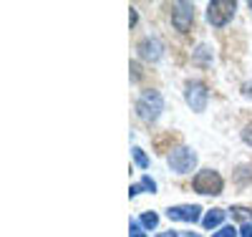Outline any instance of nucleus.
<instances>
[{"instance_id": "nucleus-1", "label": "nucleus", "mask_w": 252, "mask_h": 237, "mask_svg": "<svg viewBox=\"0 0 252 237\" xmlns=\"http://www.w3.org/2000/svg\"><path fill=\"white\" fill-rule=\"evenodd\" d=\"M161 111H164V99H161L159 91L149 89V91H144V94L139 96V101H136V114H139V119H144L146 124H152V121H157V119L161 116Z\"/></svg>"}, {"instance_id": "nucleus-2", "label": "nucleus", "mask_w": 252, "mask_h": 237, "mask_svg": "<svg viewBox=\"0 0 252 237\" xmlns=\"http://www.w3.org/2000/svg\"><path fill=\"white\" fill-rule=\"evenodd\" d=\"M192 187L197 195H222V189H224V182L220 177V171L215 169H202L194 174L192 179Z\"/></svg>"}, {"instance_id": "nucleus-3", "label": "nucleus", "mask_w": 252, "mask_h": 237, "mask_svg": "<svg viewBox=\"0 0 252 237\" xmlns=\"http://www.w3.org/2000/svg\"><path fill=\"white\" fill-rule=\"evenodd\" d=\"M235 10H237L235 0H212V3L207 5V20L215 28H222V26H227L229 20H232Z\"/></svg>"}, {"instance_id": "nucleus-4", "label": "nucleus", "mask_w": 252, "mask_h": 237, "mask_svg": "<svg viewBox=\"0 0 252 237\" xmlns=\"http://www.w3.org/2000/svg\"><path fill=\"white\" fill-rule=\"evenodd\" d=\"M194 164H197V154L189 146H177L169 154V167L177 174H189V171L194 169Z\"/></svg>"}, {"instance_id": "nucleus-5", "label": "nucleus", "mask_w": 252, "mask_h": 237, "mask_svg": "<svg viewBox=\"0 0 252 237\" xmlns=\"http://www.w3.org/2000/svg\"><path fill=\"white\" fill-rule=\"evenodd\" d=\"M192 23H194V5L192 3H184V0L174 3L172 5V26L179 33H187L189 28H192Z\"/></svg>"}, {"instance_id": "nucleus-6", "label": "nucleus", "mask_w": 252, "mask_h": 237, "mask_svg": "<svg viewBox=\"0 0 252 237\" xmlns=\"http://www.w3.org/2000/svg\"><path fill=\"white\" fill-rule=\"evenodd\" d=\"M184 99H187L189 106H192V111H204V109H207V99H209L207 86H204L202 81H187V86H184Z\"/></svg>"}, {"instance_id": "nucleus-7", "label": "nucleus", "mask_w": 252, "mask_h": 237, "mask_svg": "<svg viewBox=\"0 0 252 237\" xmlns=\"http://www.w3.org/2000/svg\"><path fill=\"white\" fill-rule=\"evenodd\" d=\"M199 212H202L199 204H177V207L166 209V217L177 220V222H197L199 220Z\"/></svg>"}, {"instance_id": "nucleus-8", "label": "nucleus", "mask_w": 252, "mask_h": 237, "mask_svg": "<svg viewBox=\"0 0 252 237\" xmlns=\"http://www.w3.org/2000/svg\"><path fill=\"white\" fill-rule=\"evenodd\" d=\"M161 53H164V46H161L157 38H144V40L139 43V56H141L144 61H159Z\"/></svg>"}, {"instance_id": "nucleus-9", "label": "nucleus", "mask_w": 252, "mask_h": 237, "mask_svg": "<svg viewBox=\"0 0 252 237\" xmlns=\"http://www.w3.org/2000/svg\"><path fill=\"white\" fill-rule=\"evenodd\" d=\"M222 220H224V209H209L202 217V225H204V230H215L222 225Z\"/></svg>"}, {"instance_id": "nucleus-10", "label": "nucleus", "mask_w": 252, "mask_h": 237, "mask_svg": "<svg viewBox=\"0 0 252 237\" xmlns=\"http://www.w3.org/2000/svg\"><path fill=\"white\" fill-rule=\"evenodd\" d=\"M159 225V214L157 212H144L141 214V227L144 230H154Z\"/></svg>"}, {"instance_id": "nucleus-11", "label": "nucleus", "mask_w": 252, "mask_h": 237, "mask_svg": "<svg viewBox=\"0 0 252 237\" xmlns=\"http://www.w3.org/2000/svg\"><path fill=\"white\" fill-rule=\"evenodd\" d=\"M131 157H134V162L141 167V169H149V157L144 154V149H139V146H134L131 149Z\"/></svg>"}, {"instance_id": "nucleus-12", "label": "nucleus", "mask_w": 252, "mask_h": 237, "mask_svg": "<svg viewBox=\"0 0 252 237\" xmlns=\"http://www.w3.org/2000/svg\"><path fill=\"white\" fill-rule=\"evenodd\" d=\"M194 61L197 63H209V61H212V51H209L207 46H199L197 53H194Z\"/></svg>"}, {"instance_id": "nucleus-13", "label": "nucleus", "mask_w": 252, "mask_h": 237, "mask_svg": "<svg viewBox=\"0 0 252 237\" xmlns=\"http://www.w3.org/2000/svg\"><path fill=\"white\" fill-rule=\"evenodd\" d=\"M212 237H237V230H235L232 225H227V227H220Z\"/></svg>"}, {"instance_id": "nucleus-14", "label": "nucleus", "mask_w": 252, "mask_h": 237, "mask_svg": "<svg viewBox=\"0 0 252 237\" xmlns=\"http://www.w3.org/2000/svg\"><path fill=\"white\" fill-rule=\"evenodd\" d=\"M129 237H146L144 235V227H141V222H136V220H131V225H129Z\"/></svg>"}, {"instance_id": "nucleus-15", "label": "nucleus", "mask_w": 252, "mask_h": 237, "mask_svg": "<svg viewBox=\"0 0 252 237\" xmlns=\"http://www.w3.org/2000/svg\"><path fill=\"white\" fill-rule=\"evenodd\" d=\"M139 187H141V189H149V192H157V184H154V179H152V177H144Z\"/></svg>"}, {"instance_id": "nucleus-16", "label": "nucleus", "mask_w": 252, "mask_h": 237, "mask_svg": "<svg viewBox=\"0 0 252 237\" xmlns=\"http://www.w3.org/2000/svg\"><path fill=\"white\" fill-rule=\"evenodd\" d=\"M242 139H245V144L252 146V124H247V126L242 129Z\"/></svg>"}, {"instance_id": "nucleus-17", "label": "nucleus", "mask_w": 252, "mask_h": 237, "mask_svg": "<svg viewBox=\"0 0 252 237\" xmlns=\"http://www.w3.org/2000/svg\"><path fill=\"white\" fill-rule=\"evenodd\" d=\"M240 237H252V225H250V222H245V225H242V230H240Z\"/></svg>"}, {"instance_id": "nucleus-18", "label": "nucleus", "mask_w": 252, "mask_h": 237, "mask_svg": "<svg viewBox=\"0 0 252 237\" xmlns=\"http://www.w3.org/2000/svg\"><path fill=\"white\" fill-rule=\"evenodd\" d=\"M129 23L136 26V10H134V8H131V13H129Z\"/></svg>"}, {"instance_id": "nucleus-19", "label": "nucleus", "mask_w": 252, "mask_h": 237, "mask_svg": "<svg viewBox=\"0 0 252 237\" xmlns=\"http://www.w3.org/2000/svg\"><path fill=\"white\" fill-rule=\"evenodd\" d=\"M177 237H199V235H189V232H177Z\"/></svg>"}, {"instance_id": "nucleus-20", "label": "nucleus", "mask_w": 252, "mask_h": 237, "mask_svg": "<svg viewBox=\"0 0 252 237\" xmlns=\"http://www.w3.org/2000/svg\"><path fill=\"white\" fill-rule=\"evenodd\" d=\"M250 10H252V0H250Z\"/></svg>"}]
</instances>
